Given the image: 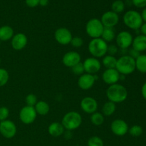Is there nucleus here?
I'll use <instances>...</instances> for the list:
<instances>
[{
	"mask_svg": "<svg viewBox=\"0 0 146 146\" xmlns=\"http://www.w3.org/2000/svg\"><path fill=\"white\" fill-rule=\"evenodd\" d=\"M106 96L108 101L114 104H121L126 100L128 91L121 84H115L109 86L106 90Z\"/></svg>",
	"mask_w": 146,
	"mask_h": 146,
	"instance_id": "1",
	"label": "nucleus"
},
{
	"mask_svg": "<svg viewBox=\"0 0 146 146\" xmlns=\"http://www.w3.org/2000/svg\"><path fill=\"white\" fill-rule=\"evenodd\" d=\"M108 44L101 38H92L88 43V50L92 57L103 58L107 54Z\"/></svg>",
	"mask_w": 146,
	"mask_h": 146,
	"instance_id": "2",
	"label": "nucleus"
},
{
	"mask_svg": "<svg viewBox=\"0 0 146 146\" xmlns=\"http://www.w3.org/2000/svg\"><path fill=\"white\" fill-rule=\"evenodd\" d=\"M115 69L123 75H130L135 70V60L128 55L121 56L117 59Z\"/></svg>",
	"mask_w": 146,
	"mask_h": 146,
	"instance_id": "3",
	"label": "nucleus"
},
{
	"mask_svg": "<svg viewBox=\"0 0 146 146\" xmlns=\"http://www.w3.org/2000/svg\"><path fill=\"white\" fill-rule=\"evenodd\" d=\"M81 123H82V117L81 114L76 111L68 112L64 115L61 121V124L65 130L71 131L79 128Z\"/></svg>",
	"mask_w": 146,
	"mask_h": 146,
	"instance_id": "4",
	"label": "nucleus"
},
{
	"mask_svg": "<svg viewBox=\"0 0 146 146\" xmlns=\"http://www.w3.org/2000/svg\"><path fill=\"white\" fill-rule=\"evenodd\" d=\"M123 23L127 27L133 30L140 29L143 21L141 17V14L135 10H130L125 13L123 17Z\"/></svg>",
	"mask_w": 146,
	"mask_h": 146,
	"instance_id": "5",
	"label": "nucleus"
},
{
	"mask_svg": "<svg viewBox=\"0 0 146 146\" xmlns=\"http://www.w3.org/2000/svg\"><path fill=\"white\" fill-rule=\"evenodd\" d=\"M104 27L98 19H91L86 25V31L88 36L92 38H101Z\"/></svg>",
	"mask_w": 146,
	"mask_h": 146,
	"instance_id": "6",
	"label": "nucleus"
},
{
	"mask_svg": "<svg viewBox=\"0 0 146 146\" xmlns=\"http://www.w3.org/2000/svg\"><path fill=\"white\" fill-rule=\"evenodd\" d=\"M115 39L116 46L118 48L121 49H128L132 46L133 37L129 31H122L117 34Z\"/></svg>",
	"mask_w": 146,
	"mask_h": 146,
	"instance_id": "7",
	"label": "nucleus"
},
{
	"mask_svg": "<svg viewBox=\"0 0 146 146\" xmlns=\"http://www.w3.org/2000/svg\"><path fill=\"white\" fill-rule=\"evenodd\" d=\"M17 128L15 123L9 120H5L0 122V133L7 139L14 138L17 134Z\"/></svg>",
	"mask_w": 146,
	"mask_h": 146,
	"instance_id": "8",
	"label": "nucleus"
},
{
	"mask_svg": "<svg viewBox=\"0 0 146 146\" xmlns=\"http://www.w3.org/2000/svg\"><path fill=\"white\" fill-rule=\"evenodd\" d=\"M36 115L37 113L34 107L25 106L20 111L19 119L23 123L29 125L34 122L36 118Z\"/></svg>",
	"mask_w": 146,
	"mask_h": 146,
	"instance_id": "9",
	"label": "nucleus"
},
{
	"mask_svg": "<svg viewBox=\"0 0 146 146\" xmlns=\"http://www.w3.org/2000/svg\"><path fill=\"white\" fill-rule=\"evenodd\" d=\"M54 38L58 44L65 46L71 43L73 36L68 29L65 27H61L56 30L54 33Z\"/></svg>",
	"mask_w": 146,
	"mask_h": 146,
	"instance_id": "10",
	"label": "nucleus"
},
{
	"mask_svg": "<svg viewBox=\"0 0 146 146\" xmlns=\"http://www.w3.org/2000/svg\"><path fill=\"white\" fill-rule=\"evenodd\" d=\"M84 71L86 74L95 75L100 71L101 68V64L99 60L94 57H89L83 62Z\"/></svg>",
	"mask_w": 146,
	"mask_h": 146,
	"instance_id": "11",
	"label": "nucleus"
},
{
	"mask_svg": "<svg viewBox=\"0 0 146 146\" xmlns=\"http://www.w3.org/2000/svg\"><path fill=\"white\" fill-rule=\"evenodd\" d=\"M128 123L122 119H115L111 123V130L114 135L117 136H123L128 133Z\"/></svg>",
	"mask_w": 146,
	"mask_h": 146,
	"instance_id": "12",
	"label": "nucleus"
},
{
	"mask_svg": "<svg viewBox=\"0 0 146 146\" xmlns=\"http://www.w3.org/2000/svg\"><path fill=\"white\" fill-rule=\"evenodd\" d=\"M81 108L84 112L88 114H92L96 112L98 109V102L95 98L87 96L83 98L81 101Z\"/></svg>",
	"mask_w": 146,
	"mask_h": 146,
	"instance_id": "13",
	"label": "nucleus"
},
{
	"mask_svg": "<svg viewBox=\"0 0 146 146\" xmlns=\"http://www.w3.org/2000/svg\"><path fill=\"white\" fill-rule=\"evenodd\" d=\"M101 21L104 27L113 28L119 22V17L116 13L112 11H108L103 14Z\"/></svg>",
	"mask_w": 146,
	"mask_h": 146,
	"instance_id": "14",
	"label": "nucleus"
},
{
	"mask_svg": "<svg viewBox=\"0 0 146 146\" xmlns=\"http://www.w3.org/2000/svg\"><path fill=\"white\" fill-rule=\"evenodd\" d=\"M96 76L89 74H84L80 76L78 80V85L81 89L86 91L94 86L95 81H96Z\"/></svg>",
	"mask_w": 146,
	"mask_h": 146,
	"instance_id": "15",
	"label": "nucleus"
},
{
	"mask_svg": "<svg viewBox=\"0 0 146 146\" xmlns=\"http://www.w3.org/2000/svg\"><path fill=\"white\" fill-rule=\"evenodd\" d=\"M120 78V74L115 68L106 69L102 74V79L108 85L118 84Z\"/></svg>",
	"mask_w": 146,
	"mask_h": 146,
	"instance_id": "16",
	"label": "nucleus"
},
{
	"mask_svg": "<svg viewBox=\"0 0 146 146\" xmlns=\"http://www.w3.org/2000/svg\"><path fill=\"white\" fill-rule=\"evenodd\" d=\"M28 43L27 36L23 33H17L11 39L12 48L16 51H21L26 47Z\"/></svg>",
	"mask_w": 146,
	"mask_h": 146,
	"instance_id": "17",
	"label": "nucleus"
},
{
	"mask_svg": "<svg viewBox=\"0 0 146 146\" xmlns=\"http://www.w3.org/2000/svg\"><path fill=\"white\" fill-rule=\"evenodd\" d=\"M81 55L76 51H68L66 53L62 58V62L66 67L71 68L76 64L81 62Z\"/></svg>",
	"mask_w": 146,
	"mask_h": 146,
	"instance_id": "18",
	"label": "nucleus"
},
{
	"mask_svg": "<svg viewBox=\"0 0 146 146\" xmlns=\"http://www.w3.org/2000/svg\"><path fill=\"white\" fill-rule=\"evenodd\" d=\"M132 48L137 50L140 53L146 51V36L138 34L133 38L132 43Z\"/></svg>",
	"mask_w": 146,
	"mask_h": 146,
	"instance_id": "19",
	"label": "nucleus"
},
{
	"mask_svg": "<svg viewBox=\"0 0 146 146\" xmlns=\"http://www.w3.org/2000/svg\"><path fill=\"white\" fill-rule=\"evenodd\" d=\"M64 131H65V128H64L61 123L54 122L50 124L48 128V133L51 136L55 137V138H57V137H59L61 135H63Z\"/></svg>",
	"mask_w": 146,
	"mask_h": 146,
	"instance_id": "20",
	"label": "nucleus"
},
{
	"mask_svg": "<svg viewBox=\"0 0 146 146\" xmlns=\"http://www.w3.org/2000/svg\"><path fill=\"white\" fill-rule=\"evenodd\" d=\"M14 30L9 26H2L0 27V41H7L12 38L14 35Z\"/></svg>",
	"mask_w": 146,
	"mask_h": 146,
	"instance_id": "21",
	"label": "nucleus"
},
{
	"mask_svg": "<svg viewBox=\"0 0 146 146\" xmlns=\"http://www.w3.org/2000/svg\"><path fill=\"white\" fill-rule=\"evenodd\" d=\"M34 108L37 114L40 115H46L50 111V106L46 101H39L34 106Z\"/></svg>",
	"mask_w": 146,
	"mask_h": 146,
	"instance_id": "22",
	"label": "nucleus"
},
{
	"mask_svg": "<svg viewBox=\"0 0 146 146\" xmlns=\"http://www.w3.org/2000/svg\"><path fill=\"white\" fill-rule=\"evenodd\" d=\"M115 31L113 28H108V27H104L102 35L101 38L106 42H111L115 38Z\"/></svg>",
	"mask_w": 146,
	"mask_h": 146,
	"instance_id": "23",
	"label": "nucleus"
},
{
	"mask_svg": "<svg viewBox=\"0 0 146 146\" xmlns=\"http://www.w3.org/2000/svg\"><path fill=\"white\" fill-rule=\"evenodd\" d=\"M135 69L142 74H146V54H141L135 59Z\"/></svg>",
	"mask_w": 146,
	"mask_h": 146,
	"instance_id": "24",
	"label": "nucleus"
},
{
	"mask_svg": "<svg viewBox=\"0 0 146 146\" xmlns=\"http://www.w3.org/2000/svg\"><path fill=\"white\" fill-rule=\"evenodd\" d=\"M102 64L106 69L109 68H115L117 64V58L114 56H111L106 54L105 56L103 57Z\"/></svg>",
	"mask_w": 146,
	"mask_h": 146,
	"instance_id": "25",
	"label": "nucleus"
},
{
	"mask_svg": "<svg viewBox=\"0 0 146 146\" xmlns=\"http://www.w3.org/2000/svg\"><path fill=\"white\" fill-rule=\"evenodd\" d=\"M115 109H116L115 104L108 101L103 106L102 114L105 116H111L115 113Z\"/></svg>",
	"mask_w": 146,
	"mask_h": 146,
	"instance_id": "26",
	"label": "nucleus"
},
{
	"mask_svg": "<svg viewBox=\"0 0 146 146\" xmlns=\"http://www.w3.org/2000/svg\"><path fill=\"white\" fill-rule=\"evenodd\" d=\"M91 121L92 124H94L96 126H99L101 125L104 122V115L101 113L95 112L91 114Z\"/></svg>",
	"mask_w": 146,
	"mask_h": 146,
	"instance_id": "27",
	"label": "nucleus"
},
{
	"mask_svg": "<svg viewBox=\"0 0 146 146\" xmlns=\"http://www.w3.org/2000/svg\"><path fill=\"white\" fill-rule=\"evenodd\" d=\"M125 9V4L122 0H115L111 4V11L116 14L123 12Z\"/></svg>",
	"mask_w": 146,
	"mask_h": 146,
	"instance_id": "28",
	"label": "nucleus"
},
{
	"mask_svg": "<svg viewBox=\"0 0 146 146\" xmlns=\"http://www.w3.org/2000/svg\"><path fill=\"white\" fill-rule=\"evenodd\" d=\"M9 75L6 69L0 68V87L4 86L9 81Z\"/></svg>",
	"mask_w": 146,
	"mask_h": 146,
	"instance_id": "29",
	"label": "nucleus"
},
{
	"mask_svg": "<svg viewBox=\"0 0 146 146\" xmlns=\"http://www.w3.org/2000/svg\"><path fill=\"white\" fill-rule=\"evenodd\" d=\"M143 128L138 125H134L128 129V133L133 137H139L143 133Z\"/></svg>",
	"mask_w": 146,
	"mask_h": 146,
	"instance_id": "30",
	"label": "nucleus"
},
{
	"mask_svg": "<svg viewBox=\"0 0 146 146\" xmlns=\"http://www.w3.org/2000/svg\"><path fill=\"white\" fill-rule=\"evenodd\" d=\"M88 146H104L103 140L98 136H92L88 139Z\"/></svg>",
	"mask_w": 146,
	"mask_h": 146,
	"instance_id": "31",
	"label": "nucleus"
},
{
	"mask_svg": "<svg viewBox=\"0 0 146 146\" xmlns=\"http://www.w3.org/2000/svg\"><path fill=\"white\" fill-rule=\"evenodd\" d=\"M71 71L73 74H74L76 76H81L84 74L85 71H84V67L83 63L80 62L78 64H76L73 67H71Z\"/></svg>",
	"mask_w": 146,
	"mask_h": 146,
	"instance_id": "32",
	"label": "nucleus"
},
{
	"mask_svg": "<svg viewBox=\"0 0 146 146\" xmlns=\"http://www.w3.org/2000/svg\"><path fill=\"white\" fill-rule=\"evenodd\" d=\"M25 101L26 104H27V106L34 107V106L38 102V100H37L36 96L33 94H30L26 96Z\"/></svg>",
	"mask_w": 146,
	"mask_h": 146,
	"instance_id": "33",
	"label": "nucleus"
},
{
	"mask_svg": "<svg viewBox=\"0 0 146 146\" xmlns=\"http://www.w3.org/2000/svg\"><path fill=\"white\" fill-rule=\"evenodd\" d=\"M71 46L74 48H80L83 46L84 44V40L81 37L79 36H75L73 37L72 39H71V43H70Z\"/></svg>",
	"mask_w": 146,
	"mask_h": 146,
	"instance_id": "34",
	"label": "nucleus"
},
{
	"mask_svg": "<svg viewBox=\"0 0 146 146\" xmlns=\"http://www.w3.org/2000/svg\"><path fill=\"white\" fill-rule=\"evenodd\" d=\"M9 115V111L5 106L0 107V122L7 120Z\"/></svg>",
	"mask_w": 146,
	"mask_h": 146,
	"instance_id": "35",
	"label": "nucleus"
},
{
	"mask_svg": "<svg viewBox=\"0 0 146 146\" xmlns=\"http://www.w3.org/2000/svg\"><path fill=\"white\" fill-rule=\"evenodd\" d=\"M118 52V47L116 44H110L108 45L107 54L111 56H115Z\"/></svg>",
	"mask_w": 146,
	"mask_h": 146,
	"instance_id": "36",
	"label": "nucleus"
},
{
	"mask_svg": "<svg viewBox=\"0 0 146 146\" xmlns=\"http://www.w3.org/2000/svg\"><path fill=\"white\" fill-rule=\"evenodd\" d=\"M132 4L138 8L146 7V0H132Z\"/></svg>",
	"mask_w": 146,
	"mask_h": 146,
	"instance_id": "37",
	"label": "nucleus"
},
{
	"mask_svg": "<svg viewBox=\"0 0 146 146\" xmlns=\"http://www.w3.org/2000/svg\"><path fill=\"white\" fill-rule=\"evenodd\" d=\"M128 56H130L131 57H132V58H134L135 60L136 59V58H138L140 55H141V53H140L139 51H137V50L134 49L133 48H130V49L128 50Z\"/></svg>",
	"mask_w": 146,
	"mask_h": 146,
	"instance_id": "38",
	"label": "nucleus"
},
{
	"mask_svg": "<svg viewBox=\"0 0 146 146\" xmlns=\"http://www.w3.org/2000/svg\"><path fill=\"white\" fill-rule=\"evenodd\" d=\"M25 2L29 7L34 8L39 4V0H25Z\"/></svg>",
	"mask_w": 146,
	"mask_h": 146,
	"instance_id": "39",
	"label": "nucleus"
},
{
	"mask_svg": "<svg viewBox=\"0 0 146 146\" xmlns=\"http://www.w3.org/2000/svg\"><path fill=\"white\" fill-rule=\"evenodd\" d=\"M64 137L65 139L66 140H70L72 138L73 134L71 133V131H68V130H66L64 133Z\"/></svg>",
	"mask_w": 146,
	"mask_h": 146,
	"instance_id": "40",
	"label": "nucleus"
},
{
	"mask_svg": "<svg viewBox=\"0 0 146 146\" xmlns=\"http://www.w3.org/2000/svg\"><path fill=\"white\" fill-rule=\"evenodd\" d=\"M141 94L144 99L146 100V82L143 85L142 88H141Z\"/></svg>",
	"mask_w": 146,
	"mask_h": 146,
	"instance_id": "41",
	"label": "nucleus"
},
{
	"mask_svg": "<svg viewBox=\"0 0 146 146\" xmlns=\"http://www.w3.org/2000/svg\"><path fill=\"white\" fill-rule=\"evenodd\" d=\"M140 31H141V34L146 36V22L143 23V24H142V26H141V28H140Z\"/></svg>",
	"mask_w": 146,
	"mask_h": 146,
	"instance_id": "42",
	"label": "nucleus"
},
{
	"mask_svg": "<svg viewBox=\"0 0 146 146\" xmlns=\"http://www.w3.org/2000/svg\"><path fill=\"white\" fill-rule=\"evenodd\" d=\"M141 17H142L143 19V21L146 22V7H145V8L143 9L142 13H141Z\"/></svg>",
	"mask_w": 146,
	"mask_h": 146,
	"instance_id": "43",
	"label": "nucleus"
},
{
	"mask_svg": "<svg viewBox=\"0 0 146 146\" xmlns=\"http://www.w3.org/2000/svg\"><path fill=\"white\" fill-rule=\"evenodd\" d=\"M48 0H39V5L41 7H46L48 5Z\"/></svg>",
	"mask_w": 146,
	"mask_h": 146,
	"instance_id": "44",
	"label": "nucleus"
},
{
	"mask_svg": "<svg viewBox=\"0 0 146 146\" xmlns=\"http://www.w3.org/2000/svg\"><path fill=\"white\" fill-rule=\"evenodd\" d=\"M0 64H1V59H0Z\"/></svg>",
	"mask_w": 146,
	"mask_h": 146,
	"instance_id": "45",
	"label": "nucleus"
},
{
	"mask_svg": "<svg viewBox=\"0 0 146 146\" xmlns=\"http://www.w3.org/2000/svg\"><path fill=\"white\" fill-rule=\"evenodd\" d=\"M107 146H108V145H107Z\"/></svg>",
	"mask_w": 146,
	"mask_h": 146,
	"instance_id": "46",
	"label": "nucleus"
}]
</instances>
